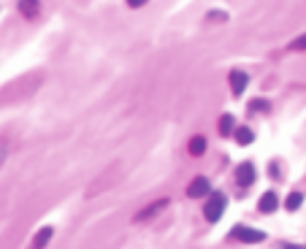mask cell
Segmentation results:
<instances>
[{
	"label": "cell",
	"mask_w": 306,
	"mask_h": 249,
	"mask_svg": "<svg viewBox=\"0 0 306 249\" xmlns=\"http://www.w3.org/2000/svg\"><path fill=\"white\" fill-rule=\"evenodd\" d=\"M225 206H228V198H225L222 193H214L204 206V217L209 219V222H217V219L225 214Z\"/></svg>",
	"instance_id": "cell-1"
},
{
	"label": "cell",
	"mask_w": 306,
	"mask_h": 249,
	"mask_svg": "<svg viewBox=\"0 0 306 249\" xmlns=\"http://www.w3.org/2000/svg\"><path fill=\"white\" fill-rule=\"evenodd\" d=\"M171 200L168 198H157V200H152V203H147L141 208V211L136 214V217H133V222H147V219H152V217H157L160 211H163L165 206H168Z\"/></svg>",
	"instance_id": "cell-2"
},
{
	"label": "cell",
	"mask_w": 306,
	"mask_h": 249,
	"mask_svg": "<svg viewBox=\"0 0 306 249\" xmlns=\"http://www.w3.org/2000/svg\"><path fill=\"white\" fill-rule=\"evenodd\" d=\"M209 190H211V184H209V179H206V176H195L193 182L187 184V195H190V198H204Z\"/></svg>",
	"instance_id": "cell-3"
},
{
	"label": "cell",
	"mask_w": 306,
	"mask_h": 249,
	"mask_svg": "<svg viewBox=\"0 0 306 249\" xmlns=\"http://www.w3.org/2000/svg\"><path fill=\"white\" fill-rule=\"evenodd\" d=\"M236 182H239V187H250V184L255 182V165L244 163V165L236 168Z\"/></svg>",
	"instance_id": "cell-4"
},
{
	"label": "cell",
	"mask_w": 306,
	"mask_h": 249,
	"mask_svg": "<svg viewBox=\"0 0 306 249\" xmlns=\"http://www.w3.org/2000/svg\"><path fill=\"white\" fill-rule=\"evenodd\" d=\"M233 239H241L244 244H257V241L265 239V236L260 230H252V228H233Z\"/></svg>",
	"instance_id": "cell-5"
},
{
	"label": "cell",
	"mask_w": 306,
	"mask_h": 249,
	"mask_svg": "<svg viewBox=\"0 0 306 249\" xmlns=\"http://www.w3.org/2000/svg\"><path fill=\"white\" fill-rule=\"evenodd\" d=\"M228 82H230V90H233L236 95H239V92L247 87V82H250V79H247V73H244V71H230Z\"/></svg>",
	"instance_id": "cell-6"
},
{
	"label": "cell",
	"mask_w": 306,
	"mask_h": 249,
	"mask_svg": "<svg viewBox=\"0 0 306 249\" xmlns=\"http://www.w3.org/2000/svg\"><path fill=\"white\" fill-rule=\"evenodd\" d=\"M206 147H209V144H206L204 136H193V138H190V144H187V149H190L193 157H201V154L206 152Z\"/></svg>",
	"instance_id": "cell-7"
},
{
	"label": "cell",
	"mask_w": 306,
	"mask_h": 249,
	"mask_svg": "<svg viewBox=\"0 0 306 249\" xmlns=\"http://www.w3.org/2000/svg\"><path fill=\"white\" fill-rule=\"evenodd\" d=\"M276 206H279V198H276V193H265L263 198H260V211L263 214H271V211H276Z\"/></svg>",
	"instance_id": "cell-8"
},
{
	"label": "cell",
	"mask_w": 306,
	"mask_h": 249,
	"mask_svg": "<svg viewBox=\"0 0 306 249\" xmlns=\"http://www.w3.org/2000/svg\"><path fill=\"white\" fill-rule=\"evenodd\" d=\"M49 239H51V228H41V230H38V236L33 239L30 249H44L46 244H49Z\"/></svg>",
	"instance_id": "cell-9"
},
{
	"label": "cell",
	"mask_w": 306,
	"mask_h": 249,
	"mask_svg": "<svg viewBox=\"0 0 306 249\" xmlns=\"http://www.w3.org/2000/svg\"><path fill=\"white\" fill-rule=\"evenodd\" d=\"M233 133H236V141H239V144H252V138H255L250 127H236Z\"/></svg>",
	"instance_id": "cell-10"
},
{
	"label": "cell",
	"mask_w": 306,
	"mask_h": 249,
	"mask_svg": "<svg viewBox=\"0 0 306 249\" xmlns=\"http://www.w3.org/2000/svg\"><path fill=\"white\" fill-rule=\"evenodd\" d=\"M219 133H222V136H230V133H233V117H230V114H225V117L219 119Z\"/></svg>",
	"instance_id": "cell-11"
},
{
	"label": "cell",
	"mask_w": 306,
	"mask_h": 249,
	"mask_svg": "<svg viewBox=\"0 0 306 249\" xmlns=\"http://www.w3.org/2000/svg\"><path fill=\"white\" fill-rule=\"evenodd\" d=\"M268 100H263V98H255V100H250V111H257V114H263V111H268Z\"/></svg>",
	"instance_id": "cell-12"
},
{
	"label": "cell",
	"mask_w": 306,
	"mask_h": 249,
	"mask_svg": "<svg viewBox=\"0 0 306 249\" xmlns=\"http://www.w3.org/2000/svg\"><path fill=\"white\" fill-rule=\"evenodd\" d=\"M301 200H304L301 193H290V195H287V203H285V206L290 208V211H296V208L301 206Z\"/></svg>",
	"instance_id": "cell-13"
},
{
	"label": "cell",
	"mask_w": 306,
	"mask_h": 249,
	"mask_svg": "<svg viewBox=\"0 0 306 249\" xmlns=\"http://www.w3.org/2000/svg\"><path fill=\"white\" fill-rule=\"evenodd\" d=\"M19 11L25 16H36V11H38V3H22L19 5Z\"/></svg>",
	"instance_id": "cell-14"
},
{
	"label": "cell",
	"mask_w": 306,
	"mask_h": 249,
	"mask_svg": "<svg viewBox=\"0 0 306 249\" xmlns=\"http://www.w3.org/2000/svg\"><path fill=\"white\" fill-rule=\"evenodd\" d=\"M290 49L293 51H304L306 49V36H301V38H296V41L290 44Z\"/></svg>",
	"instance_id": "cell-15"
},
{
	"label": "cell",
	"mask_w": 306,
	"mask_h": 249,
	"mask_svg": "<svg viewBox=\"0 0 306 249\" xmlns=\"http://www.w3.org/2000/svg\"><path fill=\"white\" fill-rule=\"evenodd\" d=\"M5 154H8V141H5V138H0V165L5 163Z\"/></svg>",
	"instance_id": "cell-16"
},
{
	"label": "cell",
	"mask_w": 306,
	"mask_h": 249,
	"mask_svg": "<svg viewBox=\"0 0 306 249\" xmlns=\"http://www.w3.org/2000/svg\"><path fill=\"white\" fill-rule=\"evenodd\" d=\"M282 249H304V247H290V244H285V247H282Z\"/></svg>",
	"instance_id": "cell-17"
}]
</instances>
